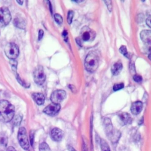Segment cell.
I'll return each mask as SVG.
<instances>
[{"mask_svg":"<svg viewBox=\"0 0 151 151\" xmlns=\"http://www.w3.org/2000/svg\"><path fill=\"white\" fill-rule=\"evenodd\" d=\"M15 108L7 100H0V120L3 122H9L12 120L14 116Z\"/></svg>","mask_w":151,"mask_h":151,"instance_id":"obj_1","label":"cell"},{"mask_svg":"<svg viewBox=\"0 0 151 151\" xmlns=\"http://www.w3.org/2000/svg\"><path fill=\"white\" fill-rule=\"evenodd\" d=\"M104 125L106 134L109 139L113 143H117L121 136L120 132L113 127L111 120L109 118H106L104 119Z\"/></svg>","mask_w":151,"mask_h":151,"instance_id":"obj_2","label":"cell"},{"mask_svg":"<svg viewBox=\"0 0 151 151\" xmlns=\"http://www.w3.org/2000/svg\"><path fill=\"white\" fill-rule=\"evenodd\" d=\"M99 57L95 51L90 52L86 57L84 66L86 70L90 72H94L99 65Z\"/></svg>","mask_w":151,"mask_h":151,"instance_id":"obj_3","label":"cell"},{"mask_svg":"<svg viewBox=\"0 0 151 151\" xmlns=\"http://www.w3.org/2000/svg\"><path fill=\"white\" fill-rule=\"evenodd\" d=\"M18 140L20 146L22 149L25 150L29 149V144L27 134V131L26 129L23 127H21L19 129L18 133Z\"/></svg>","mask_w":151,"mask_h":151,"instance_id":"obj_4","label":"cell"},{"mask_svg":"<svg viewBox=\"0 0 151 151\" xmlns=\"http://www.w3.org/2000/svg\"><path fill=\"white\" fill-rule=\"evenodd\" d=\"M6 55L11 60H14L19 54V48L18 46L14 43L8 44L4 49Z\"/></svg>","mask_w":151,"mask_h":151,"instance_id":"obj_5","label":"cell"},{"mask_svg":"<svg viewBox=\"0 0 151 151\" xmlns=\"http://www.w3.org/2000/svg\"><path fill=\"white\" fill-rule=\"evenodd\" d=\"M11 19V15L6 7L0 8V27L8 25Z\"/></svg>","mask_w":151,"mask_h":151,"instance_id":"obj_6","label":"cell"},{"mask_svg":"<svg viewBox=\"0 0 151 151\" xmlns=\"http://www.w3.org/2000/svg\"><path fill=\"white\" fill-rule=\"evenodd\" d=\"M34 79L37 84L42 85L45 80V75L44 72L43 68L41 66H38L34 72Z\"/></svg>","mask_w":151,"mask_h":151,"instance_id":"obj_7","label":"cell"},{"mask_svg":"<svg viewBox=\"0 0 151 151\" xmlns=\"http://www.w3.org/2000/svg\"><path fill=\"white\" fill-rule=\"evenodd\" d=\"M66 97V93L62 90H58L54 91L51 96V100L52 103L59 104L63 101Z\"/></svg>","mask_w":151,"mask_h":151,"instance_id":"obj_8","label":"cell"},{"mask_svg":"<svg viewBox=\"0 0 151 151\" xmlns=\"http://www.w3.org/2000/svg\"><path fill=\"white\" fill-rule=\"evenodd\" d=\"M95 32L88 27H84L81 32V37L84 41H92L95 37Z\"/></svg>","mask_w":151,"mask_h":151,"instance_id":"obj_9","label":"cell"},{"mask_svg":"<svg viewBox=\"0 0 151 151\" xmlns=\"http://www.w3.org/2000/svg\"><path fill=\"white\" fill-rule=\"evenodd\" d=\"M61 108V106L60 104H54V103H51L47 106L43 110V111L51 116H53L56 115L58 111H60Z\"/></svg>","mask_w":151,"mask_h":151,"instance_id":"obj_10","label":"cell"},{"mask_svg":"<svg viewBox=\"0 0 151 151\" xmlns=\"http://www.w3.org/2000/svg\"><path fill=\"white\" fill-rule=\"evenodd\" d=\"M51 136L53 140L56 142L60 141L63 136V131L58 128H54L51 132Z\"/></svg>","mask_w":151,"mask_h":151,"instance_id":"obj_11","label":"cell"},{"mask_svg":"<svg viewBox=\"0 0 151 151\" xmlns=\"http://www.w3.org/2000/svg\"><path fill=\"white\" fill-rule=\"evenodd\" d=\"M140 37L142 40L151 46V31L150 30H143L140 33Z\"/></svg>","mask_w":151,"mask_h":151,"instance_id":"obj_12","label":"cell"},{"mask_svg":"<svg viewBox=\"0 0 151 151\" xmlns=\"http://www.w3.org/2000/svg\"><path fill=\"white\" fill-rule=\"evenodd\" d=\"M142 107L143 104L141 101H135L131 106V111L133 114H138L142 111Z\"/></svg>","mask_w":151,"mask_h":151,"instance_id":"obj_13","label":"cell"},{"mask_svg":"<svg viewBox=\"0 0 151 151\" xmlns=\"http://www.w3.org/2000/svg\"><path fill=\"white\" fill-rule=\"evenodd\" d=\"M119 118L121 123L123 125L129 124L132 122V118L127 113H122L119 114Z\"/></svg>","mask_w":151,"mask_h":151,"instance_id":"obj_14","label":"cell"},{"mask_svg":"<svg viewBox=\"0 0 151 151\" xmlns=\"http://www.w3.org/2000/svg\"><path fill=\"white\" fill-rule=\"evenodd\" d=\"M14 25L18 28L24 29L26 26V21L24 18L18 16L14 20Z\"/></svg>","mask_w":151,"mask_h":151,"instance_id":"obj_15","label":"cell"},{"mask_svg":"<svg viewBox=\"0 0 151 151\" xmlns=\"http://www.w3.org/2000/svg\"><path fill=\"white\" fill-rule=\"evenodd\" d=\"M32 97L37 104L41 105L44 104L45 101V97L42 93H33L32 95Z\"/></svg>","mask_w":151,"mask_h":151,"instance_id":"obj_16","label":"cell"},{"mask_svg":"<svg viewBox=\"0 0 151 151\" xmlns=\"http://www.w3.org/2000/svg\"><path fill=\"white\" fill-rule=\"evenodd\" d=\"M122 68H123V65L121 62L118 61V62H116V63H114L113 64V65L112 66L111 70L113 75H114V76L118 75L122 71Z\"/></svg>","mask_w":151,"mask_h":151,"instance_id":"obj_17","label":"cell"},{"mask_svg":"<svg viewBox=\"0 0 151 151\" xmlns=\"http://www.w3.org/2000/svg\"><path fill=\"white\" fill-rule=\"evenodd\" d=\"M8 137L4 133H1L0 134V147H5L7 145Z\"/></svg>","mask_w":151,"mask_h":151,"instance_id":"obj_18","label":"cell"},{"mask_svg":"<svg viewBox=\"0 0 151 151\" xmlns=\"http://www.w3.org/2000/svg\"><path fill=\"white\" fill-rule=\"evenodd\" d=\"M100 147L101 151H110L108 143L105 140L102 139L100 140Z\"/></svg>","mask_w":151,"mask_h":151,"instance_id":"obj_19","label":"cell"},{"mask_svg":"<svg viewBox=\"0 0 151 151\" xmlns=\"http://www.w3.org/2000/svg\"><path fill=\"white\" fill-rule=\"evenodd\" d=\"M39 151H51V149L46 143L42 142L40 145Z\"/></svg>","mask_w":151,"mask_h":151,"instance_id":"obj_20","label":"cell"},{"mask_svg":"<svg viewBox=\"0 0 151 151\" xmlns=\"http://www.w3.org/2000/svg\"><path fill=\"white\" fill-rule=\"evenodd\" d=\"M119 51L125 57H128L129 55H128V52H127V49H126V46H121L120 49H119Z\"/></svg>","mask_w":151,"mask_h":151,"instance_id":"obj_21","label":"cell"},{"mask_svg":"<svg viewBox=\"0 0 151 151\" xmlns=\"http://www.w3.org/2000/svg\"><path fill=\"white\" fill-rule=\"evenodd\" d=\"M74 17V12L73 11H70L68 12L67 15V22L69 24H70L72 22L73 18Z\"/></svg>","mask_w":151,"mask_h":151,"instance_id":"obj_22","label":"cell"},{"mask_svg":"<svg viewBox=\"0 0 151 151\" xmlns=\"http://www.w3.org/2000/svg\"><path fill=\"white\" fill-rule=\"evenodd\" d=\"M54 19L55 20V21L60 25H61L63 22V18L62 17L58 14H55L54 15Z\"/></svg>","mask_w":151,"mask_h":151,"instance_id":"obj_23","label":"cell"},{"mask_svg":"<svg viewBox=\"0 0 151 151\" xmlns=\"http://www.w3.org/2000/svg\"><path fill=\"white\" fill-rule=\"evenodd\" d=\"M14 119V120H13V123L15 124V125H16V126H17V125H19V124H20V122H21V117L20 116H19V115H18V116H16L14 118H13Z\"/></svg>","mask_w":151,"mask_h":151,"instance_id":"obj_24","label":"cell"},{"mask_svg":"<svg viewBox=\"0 0 151 151\" xmlns=\"http://www.w3.org/2000/svg\"><path fill=\"white\" fill-rule=\"evenodd\" d=\"M11 66L12 69L14 72H16L17 70V62L15 60H11L9 61Z\"/></svg>","mask_w":151,"mask_h":151,"instance_id":"obj_25","label":"cell"},{"mask_svg":"<svg viewBox=\"0 0 151 151\" xmlns=\"http://www.w3.org/2000/svg\"><path fill=\"white\" fill-rule=\"evenodd\" d=\"M124 87V84L123 83H119V84H114L113 86V90L114 91H117L119 90Z\"/></svg>","mask_w":151,"mask_h":151,"instance_id":"obj_26","label":"cell"},{"mask_svg":"<svg viewBox=\"0 0 151 151\" xmlns=\"http://www.w3.org/2000/svg\"><path fill=\"white\" fill-rule=\"evenodd\" d=\"M16 77H17V79L18 83H19L22 86H24V87H28V86L24 83V81H23L20 78V77H19V76H18V74H16Z\"/></svg>","mask_w":151,"mask_h":151,"instance_id":"obj_27","label":"cell"},{"mask_svg":"<svg viewBox=\"0 0 151 151\" xmlns=\"http://www.w3.org/2000/svg\"><path fill=\"white\" fill-rule=\"evenodd\" d=\"M29 139H30V143L31 145H33L34 140V132L32 130L31 131L29 134Z\"/></svg>","mask_w":151,"mask_h":151,"instance_id":"obj_28","label":"cell"},{"mask_svg":"<svg viewBox=\"0 0 151 151\" xmlns=\"http://www.w3.org/2000/svg\"><path fill=\"white\" fill-rule=\"evenodd\" d=\"M133 80L136 81V82H140L142 80V77L140 75H134L133 76Z\"/></svg>","mask_w":151,"mask_h":151,"instance_id":"obj_29","label":"cell"},{"mask_svg":"<svg viewBox=\"0 0 151 151\" xmlns=\"http://www.w3.org/2000/svg\"><path fill=\"white\" fill-rule=\"evenodd\" d=\"M146 24L151 28V14L149 15L146 19Z\"/></svg>","mask_w":151,"mask_h":151,"instance_id":"obj_30","label":"cell"},{"mask_svg":"<svg viewBox=\"0 0 151 151\" xmlns=\"http://www.w3.org/2000/svg\"><path fill=\"white\" fill-rule=\"evenodd\" d=\"M104 2L106 3L109 10L110 11H111V9H112V6H111V2L110 1H104Z\"/></svg>","mask_w":151,"mask_h":151,"instance_id":"obj_31","label":"cell"},{"mask_svg":"<svg viewBox=\"0 0 151 151\" xmlns=\"http://www.w3.org/2000/svg\"><path fill=\"white\" fill-rule=\"evenodd\" d=\"M44 35V31L42 29L39 30V32H38V40H40L42 37Z\"/></svg>","mask_w":151,"mask_h":151,"instance_id":"obj_32","label":"cell"},{"mask_svg":"<svg viewBox=\"0 0 151 151\" xmlns=\"http://www.w3.org/2000/svg\"><path fill=\"white\" fill-rule=\"evenodd\" d=\"M67 149L68 151H77L73 146H68Z\"/></svg>","mask_w":151,"mask_h":151,"instance_id":"obj_33","label":"cell"},{"mask_svg":"<svg viewBox=\"0 0 151 151\" xmlns=\"http://www.w3.org/2000/svg\"><path fill=\"white\" fill-rule=\"evenodd\" d=\"M6 151H17L15 150V149L14 147H13L12 146H9L6 149Z\"/></svg>","mask_w":151,"mask_h":151,"instance_id":"obj_34","label":"cell"},{"mask_svg":"<svg viewBox=\"0 0 151 151\" xmlns=\"http://www.w3.org/2000/svg\"><path fill=\"white\" fill-rule=\"evenodd\" d=\"M82 151H88V148L86 145V143H83V150Z\"/></svg>","mask_w":151,"mask_h":151,"instance_id":"obj_35","label":"cell"},{"mask_svg":"<svg viewBox=\"0 0 151 151\" xmlns=\"http://www.w3.org/2000/svg\"><path fill=\"white\" fill-rule=\"evenodd\" d=\"M17 3H18V4H19L20 5H22V3H23V1H17Z\"/></svg>","mask_w":151,"mask_h":151,"instance_id":"obj_36","label":"cell"},{"mask_svg":"<svg viewBox=\"0 0 151 151\" xmlns=\"http://www.w3.org/2000/svg\"><path fill=\"white\" fill-rule=\"evenodd\" d=\"M148 58L151 60V54H149L148 55Z\"/></svg>","mask_w":151,"mask_h":151,"instance_id":"obj_37","label":"cell"}]
</instances>
